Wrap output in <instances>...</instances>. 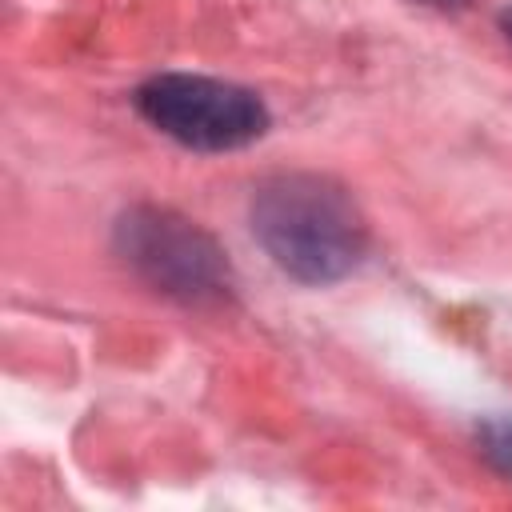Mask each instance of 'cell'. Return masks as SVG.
<instances>
[{"mask_svg": "<svg viewBox=\"0 0 512 512\" xmlns=\"http://www.w3.org/2000/svg\"><path fill=\"white\" fill-rule=\"evenodd\" d=\"M248 220L272 264L300 284L344 280L368 244L356 200L316 172H276L260 180Z\"/></svg>", "mask_w": 512, "mask_h": 512, "instance_id": "obj_1", "label": "cell"}, {"mask_svg": "<svg viewBox=\"0 0 512 512\" xmlns=\"http://www.w3.org/2000/svg\"><path fill=\"white\" fill-rule=\"evenodd\" d=\"M412 4H428V8H440V12H460V8H468L472 0H412Z\"/></svg>", "mask_w": 512, "mask_h": 512, "instance_id": "obj_5", "label": "cell"}, {"mask_svg": "<svg viewBox=\"0 0 512 512\" xmlns=\"http://www.w3.org/2000/svg\"><path fill=\"white\" fill-rule=\"evenodd\" d=\"M112 244L116 256L168 300L200 308L232 296V264L224 248L172 208H128L112 228Z\"/></svg>", "mask_w": 512, "mask_h": 512, "instance_id": "obj_2", "label": "cell"}, {"mask_svg": "<svg viewBox=\"0 0 512 512\" xmlns=\"http://www.w3.org/2000/svg\"><path fill=\"white\" fill-rule=\"evenodd\" d=\"M480 444H484V456L512 476V420H484L480 424Z\"/></svg>", "mask_w": 512, "mask_h": 512, "instance_id": "obj_4", "label": "cell"}, {"mask_svg": "<svg viewBox=\"0 0 512 512\" xmlns=\"http://www.w3.org/2000/svg\"><path fill=\"white\" fill-rule=\"evenodd\" d=\"M140 116L192 152H232L264 136L268 108L252 88L216 76L160 72L136 88Z\"/></svg>", "mask_w": 512, "mask_h": 512, "instance_id": "obj_3", "label": "cell"}, {"mask_svg": "<svg viewBox=\"0 0 512 512\" xmlns=\"http://www.w3.org/2000/svg\"><path fill=\"white\" fill-rule=\"evenodd\" d=\"M500 28H504V36H508V44H512V4L500 12Z\"/></svg>", "mask_w": 512, "mask_h": 512, "instance_id": "obj_6", "label": "cell"}]
</instances>
